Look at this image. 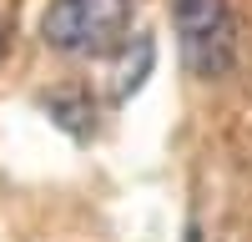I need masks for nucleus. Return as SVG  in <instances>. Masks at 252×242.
Returning a JSON list of instances; mask_svg holds the SVG:
<instances>
[{
  "instance_id": "nucleus-1",
  "label": "nucleus",
  "mask_w": 252,
  "mask_h": 242,
  "mask_svg": "<svg viewBox=\"0 0 252 242\" xmlns=\"http://www.w3.org/2000/svg\"><path fill=\"white\" fill-rule=\"evenodd\" d=\"M131 0H51L40 35L51 51L66 56H121Z\"/></svg>"
},
{
  "instance_id": "nucleus-2",
  "label": "nucleus",
  "mask_w": 252,
  "mask_h": 242,
  "mask_svg": "<svg viewBox=\"0 0 252 242\" xmlns=\"http://www.w3.org/2000/svg\"><path fill=\"white\" fill-rule=\"evenodd\" d=\"M172 20L187 71H197L202 81H222L237 66V26L227 0H172Z\"/></svg>"
}]
</instances>
